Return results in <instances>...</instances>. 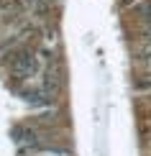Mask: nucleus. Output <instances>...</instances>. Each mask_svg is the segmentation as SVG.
I'll use <instances>...</instances> for the list:
<instances>
[{"mask_svg":"<svg viewBox=\"0 0 151 156\" xmlns=\"http://www.w3.org/2000/svg\"><path fill=\"white\" fill-rule=\"evenodd\" d=\"M136 13H138L141 18H146V21H151V0H141V3H136Z\"/></svg>","mask_w":151,"mask_h":156,"instance_id":"2","label":"nucleus"},{"mask_svg":"<svg viewBox=\"0 0 151 156\" xmlns=\"http://www.w3.org/2000/svg\"><path fill=\"white\" fill-rule=\"evenodd\" d=\"M10 69H13V74H18V77H31L36 72V56L28 54V51H21V54L13 56Z\"/></svg>","mask_w":151,"mask_h":156,"instance_id":"1","label":"nucleus"},{"mask_svg":"<svg viewBox=\"0 0 151 156\" xmlns=\"http://www.w3.org/2000/svg\"><path fill=\"white\" fill-rule=\"evenodd\" d=\"M28 5H31L34 10L44 13V10H46V5H49V0H28Z\"/></svg>","mask_w":151,"mask_h":156,"instance_id":"3","label":"nucleus"}]
</instances>
